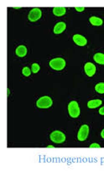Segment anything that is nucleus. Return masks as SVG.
<instances>
[{
	"instance_id": "obj_13",
	"label": "nucleus",
	"mask_w": 104,
	"mask_h": 172,
	"mask_svg": "<svg viewBox=\"0 0 104 172\" xmlns=\"http://www.w3.org/2000/svg\"><path fill=\"white\" fill-rule=\"evenodd\" d=\"M90 23L92 24L93 26H96V27H99V26H102L103 21L101 18H98V17H96V16H92L90 17Z\"/></svg>"
},
{
	"instance_id": "obj_22",
	"label": "nucleus",
	"mask_w": 104,
	"mask_h": 172,
	"mask_svg": "<svg viewBox=\"0 0 104 172\" xmlns=\"http://www.w3.org/2000/svg\"><path fill=\"white\" fill-rule=\"evenodd\" d=\"M47 148H49V149H53V148H55V147L52 145H50V146H47Z\"/></svg>"
},
{
	"instance_id": "obj_19",
	"label": "nucleus",
	"mask_w": 104,
	"mask_h": 172,
	"mask_svg": "<svg viewBox=\"0 0 104 172\" xmlns=\"http://www.w3.org/2000/svg\"><path fill=\"white\" fill-rule=\"evenodd\" d=\"M75 9H76V11H78V12H82V11H83L84 9H85V8H84V7H81V8H80V7H76V8H75Z\"/></svg>"
},
{
	"instance_id": "obj_14",
	"label": "nucleus",
	"mask_w": 104,
	"mask_h": 172,
	"mask_svg": "<svg viewBox=\"0 0 104 172\" xmlns=\"http://www.w3.org/2000/svg\"><path fill=\"white\" fill-rule=\"evenodd\" d=\"M94 60L99 65H104V54L102 53H97L94 54Z\"/></svg>"
},
{
	"instance_id": "obj_1",
	"label": "nucleus",
	"mask_w": 104,
	"mask_h": 172,
	"mask_svg": "<svg viewBox=\"0 0 104 172\" xmlns=\"http://www.w3.org/2000/svg\"><path fill=\"white\" fill-rule=\"evenodd\" d=\"M68 112L69 115L72 118H77L80 115L81 110L76 101H71V103L68 104Z\"/></svg>"
},
{
	"instance_id": "obj_4",
	"label": "nucleus",
	"mask_w": 104,
	"mask_h": 172,
	"mask_svg": "<svg viewBox=\"0 0 104 172\" xmlns=\"http://www.w3.org/2000/svg\"><path fill=\"white\" fill-rule=\"evenodd\" d=\"M50 140H51L53 142L57 143V144L63 143L64 142L66 141V135H65L63 132L60 131H53V132L50 134Z\"/></svg>"
},
{
	"instance_id": "obj_21",
	"label": "nucleus",
	"mask_w": 104,
	"mask_h": 172,
	"mask_svg": "<svg viewBox=\"0 0 104 172\" xmlns=\"http://www.w3.org/2000/svg\"><path fill=\"white\" fill-rule=\"evenodd\" d=\"M101 137L104 139V129L102 131V132H101Z\"/></svg>"
},
{
	"instance_id": "obj_9",
	"label": "nucleus",
	"mask_w": 104,
	"mask_h": 172,
	"mask_svg": "<svg viewBox=\"0 0 104 172\" xmlns=\"http://www.w3.org/2000/svg\"><path fill=\"white\" fill-rule=\"evenodd\" d=\"M66 28H67V25L65 22H58L54 27V33L60 34L66 30Z\"/></svg>"
},
{
	"instance_id": "obj_10",
	"label": "nucleus",
	"mask_w": 104,
	"mask_h": 172,
	"mask_svg": "<svg viewBox=\"0 0 104 172\" xmlns=\"http://www.w3.org/2000/svg\"><path fill=\"white\" fill-rule=\"evenodd\" d=\"M27 52H28V50L24 45H20L15 50V53L17 54V56H19V57H24L27 54Z\"/></svg>"
},
{
	"instance_id": "obj_18",
	"label": "nucleus",
	"mask_w": 104,
	"mask_h": 172,
	"mask_svg": "<svg viewBox=\"0 0 104 172\" xmlns=\"http://www.w3.org/2000/svg\"><path fill=\"white\" fill-rule=\"evenodd\" d=\"M90 148H91V149H93V148L99 149V148H101V147H100V145H99V144H97V143H93V144H91V145H90Z\"/></svg>"
},
{
	"instance_id": "obj_7",
	"label": "nucleus",
	"mask_w": 104,
	"mask_h": 172,
	"mask_svg": "<svg viewBox=\"0 0 104 172\" xmlns=\"http://www.w3.org/2000/svg\"><path fill=\"white\" fill-rule=\"evenodd\" d=\"M84 70H85V72L87 75V77H93V76H94V74L96 73V66L91 62L86 63L85 66H84Z\"/></svg>"
},
{
	"instance_id": "obj_6",
	"label": "nucleus",
	"mask_w": 104,
	"mask_h": 172,
	"mask_svg": "<svg viewBox=\"0 0 104 172\" xmlns=\"http://www.w3.org/2000/svg\"><path fill=\"white\" fill-rule=\"evenodd\" d=\"M88 134H89V126L87 125H83V126H81V128H80L77 134L78 141H85L86 139L87 138V137H88Z\"/></svg>"
},
{
	"instance_id": "obj_5",
	"label": "nucleus",
	"mask_w": 104,
	"mask_h": 172,
	"mask_svg": "<svg viewBox=\"0 0 104 172\" xmlns=\"http://www.w3.org/2000/svg\"><path fill=\"white\" fill-rule=\"evenodd\" d=\"M41 16H42V11L41 10V9L34 8L29 13L28 19L31 22H34V21H37L38 20L41 19Z\"/></svg>"
},
{
	"instance_id": "obj_11",
	"label": "nucleus",
	"mask_w": 104,
	"mask_h": 172,
	"mask_svg": "<svg viewBox=\"0 0 104 172\" xmlns=\"http://www.w3.org/2000/svg\"><path fill=\"white\" fill-rule=\"evenodd\" d=\"M102 103V102L100 99L90 100L89 102L87 103V107L89 109H96V108L99 107Z\"/></svg>"
},
{
	"instance_id": "obj_2",
	"label": "nucleus",
	"mask_w": 104,
	"mask_h": 172,
	"mask_svg": "<svg viewBox=\"0 0 104 172\" xmlns=\"http://www.w3.org/2000/svg\"><path fill=\"white\" fill-rule=\"evenodd\" d=\"M50 66L56 70H61L66 66V61L62 58H56L50 61Z\"/></svg>"
},
{
	"instance_id": "obj_12",
	"label": "nucleus",
	"mask_w": 104,
	"mask_h": 172,
	"mask_svg": "<svg viewBox=\"0 0 104 172\" xmlns=\"http://www.w3.org/2000/svg\"><path fill=\"white\" fill-rule=\"evenodd\" d=\"M67 9L65 7H55L53 9V14L56 16H62L66 14Z\"/></svg>"
},
{
	"instance_id": "obj_16",
	"label": "nucleus",
	"mask_w": 104,
	"mask_h": 172,
	"mask_svg": "<svg viewBox=\"0 0 104 172\" xmlns=\"http://www.w3.org/2000/svg\"><path fill=\"white\" fill-rule=\"evenodd\" d=\"M31 69H32V72L33 73H37L40 69H41V67H40V65L39 64L37 63H34L32 66H31Z\"/></svg>"
},
{
	"instance_id": "obj_3",
	"label": "nucleus",
	"mask_w": 104,
	"mask_h": 172,
	"mask_svg": "<svg viewBox=\"0 0 104 172\" xmlns=\"http://www.w3.org/2000/svg\"><path fill=\"white\" fill-rule=\"evenodd\" d=\"M52 103H53V101L49 96H44L37 100L36 105L40 109H48V108L51 107Z\"/></svg>"
},
{
	"instance_id": "obj_20",
	"label": "nucleus",
	"mask_w": 104,
	"mask_h": 172,
	"mask_svg": "<svg viewBox=\"0 0 104 172\" xmlns=\"http://www.w3.org/2000/svg\"><path fill=\"white\" fill-rule=\"evenodd\" d=\"M99 114L102 115H104V106L101 108L100 109H99Z\"/></svg>"
},
{
	"instance_id": "obj_17",
	"label": "nucleus",
	"mask_w": 104,
	"mask_h": 172,
	"mask_svg": "<svg viewBox=\"0 0 104 172\" xmlns=\"http://www.w3.org/2000/svg\"><path fill=\"white\" fill-rule=\"evenodd\" d=\"M22 73L24 77H30V74H31V70H30V68H28V67H24V68H23Z\"/></svg>"
},
{
	"instance_id": "obj_15",
	"label": "nucleus",
	"mask_w": 104,
	"mask_h": 172,
	"mask_svg": "<svg viewBox=\"0 0 104 172\" xmlns=\"http://www.w3.org/2000/svg\"><path fill=\"white\" fill-rule=\"evenodd\" d=\"M95 90H96V92L101 93V94L104 93V82H100V83L96 85Z\"/></svg>"
},
{
	"instance_id": "obj_8",
	"label": "nucleus",
	"mask_w": 104,
	"mask_h": 172,
	"mask_svg": "<svg viewBox=\"0 0 104 172\" xmlns=\"http://www.w3.org/2000/svg\"><path fill=\"white\" fill-rule=\"evenodd\" d=\"M73 41H74V42L76 45L81 47L85 46L87 43V40L86 39L85 37H83V36L80 34L74 35L73 36Z\"/></svg>"
}]
</instances>
